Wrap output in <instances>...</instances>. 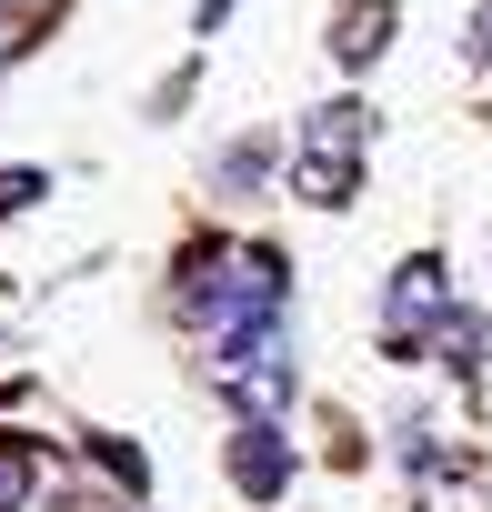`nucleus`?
I'll list each match as a JSON object with an SVG mask.
<instances>
[{
    "label": "nucleus",
    "instance_id": "nucleus-9",
    "mask_svg": "<svg viewBox=\"0 0 492 512\" xmlns=\"http://www.w3.org/2000/svg\"><path fill=\"white\" fill-rule=\"evenodd\" d=\"M71 0H0V21H61Z\"/></svg>",
    "mask_w": 492,
    "mask_h": 512
},
{
    "label": "nucleus",
    "instance_id": "nucleus-10",
    "mask_svg": "<svg viewBox=\"0 0 492 512\" xmlns=\"http://www.w3.org/2000/svg\"><path fill=\"white\" fill-rule=\"evenodd\" d=\"M462 51H472V61H492V0H482V11H472V31H462Z\"/></svg>",
    "mask_w": 492,
    "mask_h": 512
},
{
    "label": "nucleus",
    "instance_id": "nucleus-7",
    "mask_svg": "<svg viewBox=\"0 0 492 512\" xmlns=\"http://www.w3.org/2000/svg\"><path fill=\"white\" fill-rule=\"evenodd\" d=\"M262 171H272V141H231V151L211 161V181H221V191H241V181H262Z\"/></svg>",
    "mask_w": 492,
    "mask_h": 512
},
{
    "label": "nucleus",
    "instance_id": "nucleus-1",
    "mask_svg": "<svg viewBox=\"0 0 492 512\" xmlns=\"http://www.w3.org/2000/svg\"><path fill=\"white\" fill-rule=\"evenodd\" d=\"M362 141H372L362 101H322V111L302 121V171H292V191H302L312 211H352V201H362Z\"/></svg>",
    "mask_w": 492,
    "mask_h": 512
},
{
    "label": "nucleus",
    "instance_id": "nucleus-3",
    "mask_svg": "<svg viewBox=\"0 0 492 512\" xmlns=\"http://www.w3.org/2000/svg\"><path fill=\"white\" fill-rule=\"evenodd\" d=\"M231 482L252 492V502H282V492H292V442H282V422H241V432H231Z\"/></svg>",
    "mask_w": 492,
    "mask_h": 512
},
{
    "label": "nucleus",
    "instance_id": "nucleus-5",
    "mask_svg": "<svg viewBox=\"0 0 492 512\" xmlns=\"http://www.w3.org/2000/svg\"><path fill=\"white\" fill-rule=\"evenodd\" d=\"M31 482H41V442L0 432V512H31Z\"/></svg>",
    "mask_w": 492,
    "mask_h": 512
},
{
    "label": "nucleus",
    "instance_id": "nucleus-12",
    "mask_svg": "<svg viewBox=\"0 0 492 512\" xmlns=\"http://www.w3.org/2000/svg\"><path fill=\"white\" fill-rule=\"evenodd\" d=\"M11 41H21V31H11V21H0V61H11Z\"/></svg>",
    "mask_w": 492,
    "mask_h": 512
},
{
    "label": "nucleus",
    "instance_id": "nucleus-11",
    "mask_svg": "<svg viewBox=\"0 0 492 512\" xmlns=\"http://www.w3.org/2000/svg\"><path fill=\"white\" fill-rule=\"evenodd\" d=\"M221 11H231V0H201V31H221Z\"/></svg>",
    "mask_w": 492,
    "mask_h": 512
},
{
    "label": "nucleus",
    "instance_id": "nucleus-4",
    "mask_svg": "<svg viewBox=\"0 0 492 512\" xmlns=\"http://www.w3.org/2000/svg\"><path fill=\"white\" fill-rule=\"evenodd\" d=\"M392 21H402L392 0H342V11H332V61L342 71H372L392 51Z\"/></svg>",
    "mask_w": 492,
    "mask_h": 512
},
{
    "label": "nucleus",
    "instance_id": "nucleus-2",
    "mask_svg": "<svg viewBox=\"0 0 492 512\" xmlns=\"http://www.w3.org/2000/svg\"><path fill=\"white\" fill-rule=\"evenodd\" d=\"M452 322V282H442V251H402L392 282H382V362H422Z\"/></svg>",
    "mask_w": 492,
    "mask_h": 512
},
{
    "label": "nucleus",
    "instance_id": "nucleus-8",
    "mask_svg": "<svg viewBox=\"0 0 492 512\" xmlns=\"http://www.w3.org/2000/svg\"><path fill=\"white\" fill-rule=\"evenodd\" d=\"M51 191V171H31V161H0V221H11V211H31Z\"/></svg>",
    "mask_w": 492,
    "mask_h": 512
},
{
    "label": "nucleus",
    "instance_id": "nucleus-6",
    "mask_svg": "<svg viewBox=\"0 0 492 512\" xmlns=\"http://www.w3.org/2000/svg\"><path fill=\"white\" fill-rule=\"evenodd\" d=\"M81 452H91V462H101V472H111V482H121V492H131V502H141V492H151V462H141V452H131V442H111V432H91V442H81Z\"/></svg>",
    "mask_w": 492,
    "mask_h": 512
}]
</instances>
